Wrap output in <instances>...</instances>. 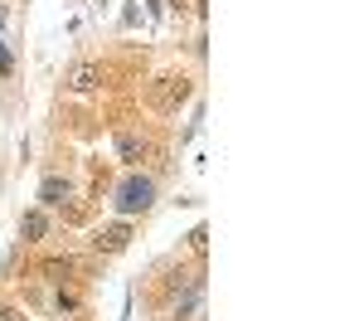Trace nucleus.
<instances>
[{
	"mask_svg": "<svg viewBox=\"0 0 364 321\" xmlns=\"http://www.w3.org/2000/svg\"><path fill=\"white\" fill-rule=\"evenodd\" d=\"M166 297H170L175 321H195L199 302H204V278H199V273H175L166 283Z\"/></svg>",
	"mask_w": 364,
	"mask_h": 321,
	"instance_id": "obj_1",
	"label": "nucleus"
},
{
	"mask_svg": "<svg viewBox=\"0 0 364 321\" xmlns=\"http://www.w3.org/2000/svg\"><path fill=\"white\" fill-rule=\"evenodd\" d=\"M156 200V180L151 175H132V180H122L117 185V214H141V209H151Z\"/></svg>",
	"mask_w": 364,
	"mask_h": 321,
	"instance_id": "obj_2",
	"label": "nucleus"
},
{
	"mask_svg": "<svg viewBox=\"0 0 364 321\" xmlns=\"http://www.w3.org/2000/svg\"><path fill=\"white\" fill-rule=\"evenodd\" d=\"M190 98H195V83L190 78H175V73L170 78H156V88H151V107L156 112H180Z\"/></svg>",
	"mask_w": 364,
	"mask_h": 321,
	"instance_id": "obj_3",
	"label": "nucleus"
},
{
	"mask_svg": "<svg viewBox=\"0 0 364 321\" xmlns=\"http://www.w3.org/2000/svg\"><path fill=\"white\" fill-rule=\"evenodd\" d=\"M97 88H102V68H97V63L68 68V93H97Z\"/></svg>",
	"mask_w": 364,
	"mask_h": 321,
	"instance_id": "obj_4",
	"label": "nucleus"
},
{
	"mask_svg": "<svg viewBox=\"0 0 364 321\" xmlns=\"http://www.w3.org/2000/svg\"><path fill=\"white\" fill-rule=\"evenodd\" d=\"M92 243H97V253H122V248L132 243V224H112V229L97 233Z\"/></svg>",
	"mask_w": 364,
	"mask_h": 321,
	"instance_id": "obj_5",
	"label": "nucleus"
},
{
	"mask_svg": "<svg viewBox=\"0 0 364 321\" xmlns=\"http://www.w3.org/2000/svg\"><path fill=\"white\" fill-rule=\"evenodd\" d=\"M73 195V185H68V175H49L44 185H39V200L49 204V209H58V204Z\"/></svg>",
	"mask_w": 364,
	"mask_h": 321,
	"instance_id": "obj_6",
	"label": "nucleus"
},
{
	"mask_svg": "<svg viewBox=\"0 0 364 321\" xmlns=\"http://www.w3.org/2000/svg\"><path fill=\"white\" fill-rule=\"evenodd\" d=\"M117 151H122V161H132V166H136V161H146L151 142H146L141 132H122V137H117Z\"/></svg>",
	"mask_w": 364,
	"mask_h": 321,
	"instance_id": "obj_7",
	"label": "nucleus"
},
{
	"mask_svg": "<svg viewBox=\"0 0 364 321\" xmlns=\"http://www.w3.org/2000/svg\"><path fill=\"white\" fill-rule=\"evenodd\" d=\"M44 229H49V224H44V214H25V219H20L25 243H39V238H44Z\"/></svg>",
	"mask_w": 364,
	"mask_h": 321,
	"instance_id": "obj_8",
	"label": "nucleus"
},
{
	"mask_svg": "<svg viewBox=\"0 0 364 321\" xmlns=\"http://www.w3.org/2000/svg\"><path fill=\"white\" fill-rule=\"evenodd\" d=\"M44 273H49L54 283H63V278L73 273V258H49V263H44Z\"/></svg>",
	"mask_w": 364,
	"mask_h": 321,
	"instance_id": "obj_9",
	"label": "nucleus"
},
{
	"mask_svg": "<svg viewBox=\"0 0 364 321\" xmlns=\"http://www.w3.org/2000/svg\"><path fill=\"white\" fill-rule=\"evenodd\" d=\"M204 243H209V229H195V233H190V248H195V253H204Z\"/></svg>",
	"mask_w": 364,
	"mask_h": 321,
	"instance_id": "obj_10",
	"label": "nucleus"
},
{
	"mask_svg": "<svg viewBox=\"0 0 364 321\" xmlns=\"http://www.w3.org/2000/svg\"><path fill=\"white\" fill-rule=\"evenodd\" d=\"M0 73H10V49L0 44Z\"/></svg>",
	"mask_w": 364,
	"mask_h": 321,
	"instance_id": "obj_11",
	"label": "nucleus"
}]
</instances>
